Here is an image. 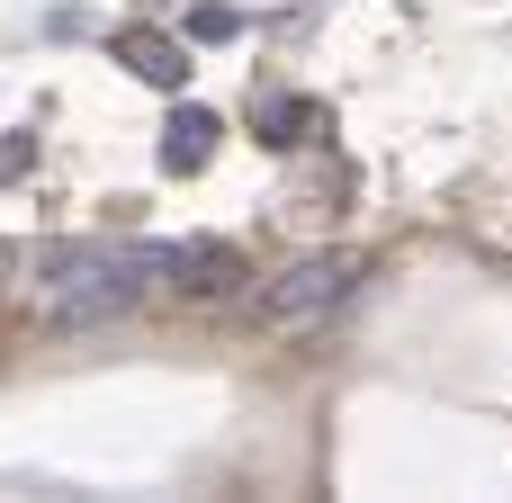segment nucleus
<instances>
[{"instance_id": "1", "label": "nucleus", "mask_w": 512, "mask_h": 503, "mask_svg": "<svg viewBox=\"0 0 512 503\" xmlns=\"http://www.w3.org/2000/svg\"><path fill=\"white\" fill-rule=\"evenodd\" d=\"M36 270H45V324L99 333V324H126L144 306V288L162 279V252L153 243H45Z\"/></svg>"}, {"instance_id": "3", "label": "nucleus", "mask_w": 512, "mask_h": 503, "mask_svg": "<svg viewBox=\"0 0 512 503\" xmlns=\"http://www.w3.org/2000/svg\"><path fill=\"white\" fill-rule=\"evenodd\" d=\"M153 252H162V279H171L180 297H234V288L252 279L225 234H180V243H153Z\"/></svg>"}, {"instance_id": "7", "label": "nucleus", "mask_w": 512, "mask_h": 503, "mask_svg": "<svg viewBox=\"0 0 512 503\" xmlns=\"http://www.w3.org/2000/svg\"><path fill=\"white\" fill-rule=\"evenodd\" d=\"M189 36H198V45H234V36H243V9H225V0H198V9H189Z\"/></svg>"}, {"instance_id": "6", "label": "nucleus", "mask_w": 512, "mask_h": 503, "mask_svg": "<svg viewBox=\"0 0 512 503\" xmlns=\"http://www.w3.org/2000/svg\"><path fill=\"white\" fill-rule=\"evenodd\" d=\"M252 126H261V144H306L315 108H306V99H261V108H252Z\"/></svg>"}, {"instance_id": "8", "label": "nucleus", "mask_w": 512, "mask_h": 503, "mask_svg": "<svg viewBox=\"0 0 512 503\" xmlns=\"http://www.w3.org/2000/svg\"><path fill=\"white\" fill-rule=\"evenodd\" d=\"M27 162H36V144H27V135H9V144H0V171H27Z\"/></svg>"}, {"instance_id": "2", "label": "nucleus", "mask_w": 512, "mask_h": 503, "mask_svg": "<svg viewBox=\"0 0 512 503\" xmlns=\"http://www.w3.org/2000/svg\"><path fill=\"white\" fill-rule=\"evenodd\" d=\"M360 279H369L360 252H306V261H288V270L261 288V324H270V333H324V324L360 297Z\"/></svg>"}, {"instance_id": "4", "label": "nucleus", "mask_w": 512, "mask_h": 503, "mask_svg": "<svg viewBox=\"0 0 512 503\" xmlns=\"http://www.w3.org/2000/svg\"><path fill=\"white\" fill-rule=\"evenodd\" d=\"M117 63H126L135 81H153V90H180V81H189V45L162 36V27H126V36H117Z\"/></svg>"}, {"instance_id": "5", "label": "nucleus", "mask_w": 512, "mask_h": 503, "mask_svg": "<svg viewBox=\"0 0 512 503\" xmlns=\"http://www.w3.org/2000/svg\"><path fill=\"white\" fill-rule=\"evenodd\" d=\"M216 135H225V126H216L207 108H171V126H162V171H180V180H189V171H207Z\"/></svg>"}]
</instances>
